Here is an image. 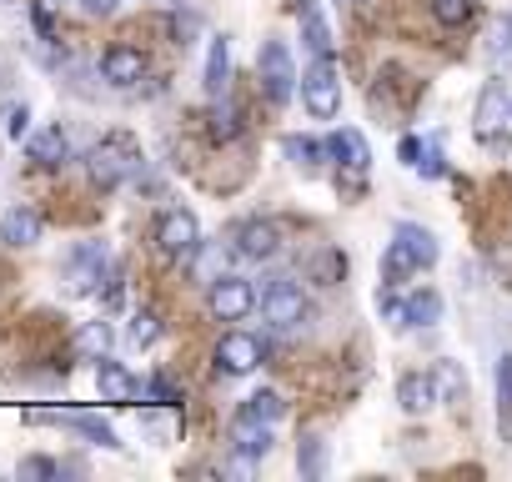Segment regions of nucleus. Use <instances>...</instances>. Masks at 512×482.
Returning a JSON list of instances; mask_svg holds the SVG:
<instances>
[{"instance_id": "f8f14e48", "label": "nucleus", "mask_w": 512, "mask_h": 482, "mask_svg": "<svg viewBox=\"0 0 512 482\" xmlns=\"http://www.w3.org/2000/svg\"><path fill=\"white\" fill-rule=\"evenodd\" d=\"M46 236V216L36 211V206H11V211H0V241H6V247H36V241Z\"/></svg>"}, {"instance_id": "412c9836", "label": "nucleus", "mask_w": 512, "mask_h": 482, "mask_svg": "<svg viewBox=\"0 0 512 482\" xmlns=\"http://www.w3.org/2000/svg\"><path fill=\"white\" fill-rule=\"evenodd\" d=\"M297 21H302V46H307L312 56H332V31H327V21H322V6H317V0H302V6H297Z\"/></svg>"}, {"instance_id": "ea45409f", "label": "nucleus", "mask_w": 512, "mask_h": 482, "mask_svg": "<svg viewBox=\"0 0 512 482\" xmlns=\"http://www.w3.org/2000/svg\"><path fill=\"white\" fill-rule=\"evenodd\" d=\"M191 31H196V16H176V21H171V36H176V46H191Z\"/></svg>"}, {"instance_id": "2f4dec72", "label": "nucleus", "mask_w": 512, "mask_h": 482, "mask_svg": "<svg viewBox=\"0 0 512 482\" xmlns=\"http://www.w3.org/2000/svg\"><path fill=\"white\" fill-rule=\"evenodd\" d=\"M407 272H417V262L407 257V247L392 236V241H387V252H382V277H387V287H392V282H402Z\"/></svg>"}, {"instance_id": "9b49d317", "label": "nucleus", "mask_w": 512, "mask_h": 482, "mask_svg": "<svg viewBox=\"0 0 512 482\" xmlns=\"http://www.w3.org/2000/svg\"><path fill=\"white\" fill-rule=\"evenodd\" d=\"M236 252H241L246 262H272V257L282 252V226L267 221V216L241 221V226H236Z\"/></svg>"}, {"instance_id": "cd10ccee", "label": "nucleus", "mask_w": 512, "mask_h": 482, "mask_svg": "<svg viewBox=\"0 0 512 482\" xmlns=\"http://www.w3.org/2000/svg\"><path fill=\"white\" fill-rule=\"evenodd\" d=\"M432 377H437V392H442L447 407H462V402H467V372H462L457 362H437Z\"/></svg>"}, {"instance_id": "a878e982", "label": "nucleus", "mask_w": 512, "mask_h": 482, "mask_svg": "<svg viewBox=\"0 0 512 482\" xmlns=\"http://www.w3.org/2000/svg\"><path fill=\"white\" fill-rule=\"evenodd\" d=\"M282 151H287L302 171H317V166L332 156V146H327V141H317V136H287V141H282Z\"/></svg>"}, {"instance_id": "c85d7f7f", "label": "nucleus", "mask_w": 512, "mask_h": 482, "mask_svg": "<svg viewBox=\"0 0 512 482\" xmlns=\"http://www.w3.org/2000/svg\"><path fill=\"white\" fill-rule=\"evenodd\" d=\"M307 272H312V282H322V287H337V282L347 277V257H342L337 247H322V252L312 257V267H307Z\"/></svg>"}, {"instance_id": "473e14b6", "label": "nucleus", "mask_w": 512, "mask_h": 482, "mask_svg": "<svg viewBox=\"0 0 512 482\" xmlns=\"http://www.w3.org/2000/svg\"><path fill=\"white\" fill-rule=\"evenodd\" d=\"M297 467H302V477H322V472H327V442H322V437H302Z\"/></svg>"}, {"instance_id": "f257e3e1", "label": "nucleus", "mask_w": 512, "mask_h": 482, "mask_svg": "<svg viewBox=\"0 0 512 482\" xmlns=\"http://www.w3.org/2000/svg\"><path fill=\"white\" fill-rule=\"evenodd\" d=\"M86 166H91V181H96L101 191H111V186H121V181H131V176L141 171V151H136V141H131L126 131H111V136H101V146L86 156Z\"/></svg>"}, {"instance_id": "ddd939ff", "label": "nucleus", "mask_w": 512, "mask_h": 482, "mask_svg": "<svg viewBox=\"0 0 512 482\" xmlns=\"http://www.w3.org/2000/svg\"><path fill=\"white\" fill-rule=\"evenodd\" d=\"M141 76H146V56H141L136 46H106V51H101V81H106V86L126 91V86H136Z\"/></svg>"}, {"instance_id": "6e6552de", "label": "nucleus", "mask_w": 512, "mask_h": 482, "mask_svg": "<svg viewBox=\"0 0 512 482\" xmlns=\"http://www.w3.org/2000/svg\"><path fill=\"white\" fill-rule=\"evenodd\" d=\"M256 287L246 282V277H216L211 282V317L216 322H246L251 312H256Z\"/></svg>"}, {"instance_id": "a211bd4d", "label": "nucleus", "mask_w": 512, "mask_h": 482, "mask_svg": "<svg viewBox=\"0 0 512 482\" xmlns=\"http://www.w3.org/2000/svg\"><path fill=\"white\" fill-rule=\"evenodd\" d=\"M327 146H332V156L352 171V176H367V166H372V151H367V141H362V131H352V126H337L332 136H327Z\"/></svg>"}, {"instance_id": "a18cd8bd", "label": "nucleus", "mask_w": 512, "mask_h": 482, "mask_svg": "<svg viewBox=\"0 0 512 482\" xmlns=\"http://www.w3.org/2000/svg\"><path fill=\"white\" fill-rule=\"evenodd\" d=\"M51 6H61V0H51Z\"/></svg>"}, {"instance_id": "7c9ffc66", "label": "nucleus", "mask_w": 512, "mask_h": 482, "mask_svg": "<svg viewBox=\"0 0 512 482\" xmlns=\"http://www.w3.org/2000/svg\"><path fill=\"white\" fill-rule=\"evenodd\" d=\"M126 337H131V347H141V352H146V347H156V342H161V317H156L151 307H141V312L131 317Z\"/></svg>"}, {"instance_id": "aec40b11", "label": "nucleus", "mask_w": 512, "mask_h": 482, "mask_svg": "<svg viewBox=\"0 0 512 482\" xmlns=\"http://www.w3.org/2000/svg\"><path fill=\"white\" fill-rule=\"evenodd\" d=\"M201 86H206V96H211V101H216V96H226V86H231V41H226V36H216V41H211Z\"/></svg>"}, {"instance_id": "393cba45", "label": "nucleus", "mask_w": 512, "mask_h": 482, "mask_svg": "<svg viewBox=\"0 0 512 482\" xmlns=\"http://www.w3.org/2000/svg\"><path fill=\"white\" fill-rule=\"evenodd\" d=\"M236 412H241V417H256V422H282V417H287V402H282V392L262 387V392H251Z\"/></svg>"}, {"instance_id": "1a4fd4ad", "label": "nucleus", "mask_w": 512, "mask_h": 482, "mask_svg": "<svg viewBox=\"0 0 512 482\" xmlns=\"http://www.w3.org/2000/svg\"><path fill=\"white\" fill-rule=\"evenodd\" d=\"M31 422H61V427L81 432L91 447H106V452H121V447H126V442L116 437V427H111L106 417H96V412H46V407H36Z\"/></svg>"}, {"instance_id": "6ab92c4d", "label": "nucleus", "mask_w": 512, "mask_h": 482, "mask_svg": "<svg viewBox=\"0 0 512 482\" xmlns=\"http://www.w3.org/2000/svg\"><path fill=\"white\" fill-rule=\"evenodd\" d=\"M392 236H397L402 247H407V257L417 262V272H422V267H432V262L442 257V247H437V236H432L427 226H417V221H397V226H392Z\"/></svg>"}, {"instance_id": "c03bdc74", "label": "nucleus", "mask_w": 512, "mask_h": 482, "mask_svg": "<svg viewBox=\"0 0 512 482\" xmlns=\"http://www.w3.org/2000/svg\"><path fill=\"white\" fill-rule=\"evenodd\" d=\"M11 6H21V0H11Z\"/></svg>"}, {"instance_id": "f3484780", "label": "nucleus", "mask_w": 512, "mask_h": 482, "mask_svg": "<svg viewBox=\"0 0 512 482\" xmlns=\"http://www.w3.org/2000/svg\"><path fill=\"white\" fill-rule=\"evenodd\" d=\"M26 156H31L36 166H46V171H61V166L71 161V136H66L61 126H46V131H36V136L26 141Z\"/></svg>"}, {"instance_id": "58836bf2", "label": "nucleus", "mask_w": 512, "mask_h": 482, "mask_svg": "<svg viewBox=\"0 0 512 482\" xmlns=\"http://www.w3.org/2000/svg\"><path fill=\"white\" fill-rule=\"evenodd\" d=\"M81 11H86L91 21H106V16L121 11V0H81Z\"/></svg>"}, {"instance_id": "7ed1b4c3", "label": "nucleus", "mask_w": 512, "mask_h": 482, "mask_svg": "<svg viewBox=\"0 0 512 482\" xmlns=\"http://www.w3.org/2000/svg\"><path fill=\"white\" fill-rule=\"evenodd\" d=\"M156 247H161V257H171V262H191V257L201 252V221H196L186 206L161 211V216H156Z\"/></svg>"}, {"instance_id": "0eeeda50", "label": "nucleus", "mask_w": 512, "mask_h": 482, "mask_svg": "<svg viewBox=\"0 0 512 482\" xmlns=\"http://www.w3.org/2000/svg\"><path fill=\"white\" fill-rule=\"evenodd\" d=\"M502 121H512V96L502 91V81H487L482 96H477V121H472L487 151H507V131H502Z\"/></svg>"}, {"instance_id": "c9c22d12", "label": "nucleus", "mask_w": 512, "mask_h": 482, "mask_svg": "<svg viewBox=\"0 0 512 482\" xmlns=\"http://www.w3.org/2000/svg\"><path fill=\"white\" fill-rule=\"evenodd\" d=\"M417 171H422L427 181L447 176V156H442V146H437V141H427V146H422V161H417Z\"/></svg>"}, {"instance_id": "37998d69", "label": "nucleus", "mask_w": 512, "mask_h": 482, "mask_svg": "<svg viewBox=\"0 0 512 482\" xmlns=\"http://www.w3.org/2000/svg\"><path fill=\"white\" fill-rule=\"evenodd\" d=\"M337 6H352V0H337Z\"/></svg>"}, {"instance_id": "39448f33", "label": "nucleus", "mask_w": 512, "mask_h": 482, "mask_svg": "<svg viewBox=\"0 0 512 482\" xmlns=\"http://www.w3.org/2000/svg\"><path fill=\"white\" fill-rule=\"evenodd\" d=\"M111 277V252H106V241H81V247L66 257V287L76 297H91L101 292Z\"/></svg>"}, {"instance_id": "dca6fc26", "label": "nucleus", "mask_w": 512, "mask_h": 482, "mask_svg": "<svg viewBox=\"0 0 512 482\" xmlns=\"http://www.w3.org/2000/svg\"><path fill=\"white\" fill-rule=\"evenodd\" d=\"M397 402H402V412H407V417H422V412H432V407L442 402V392H437V377H432V372H407V377L397 382Z\"/></svg>"}, {"instance_id": "c756f323", "label": "nucleus", "mask_w": 512, "mask_h": 482, "mask_svg": "<svg viewBox=\"0 0 512 482\" xmlns=\"http://www.w3.org/2000/svg\"><path fill=\"white\" fill-rule=\"evenodd\" d=\"M111 352V322H86L81 332H76V357H106Z\"/></svg>"}, {"instance_id": "9d476101", "label": "nucleus", "mask_w": 512, "mask_h": 482, "mask_svg": "<svg viewBox=\"0 0 512 482\" xmlns=\"http://www.w3.org/2000/svg\"><path fill=\"white\" fill-rule=\"evenodd\" d=\"M262 367V342H256L251 332H226L216 342V372L221 377H246Z\"/></svg>"}, {"instance_id": "bb28decb", "label": "nucleus", "mask_w": 512, "mask_h": 482, "mask_svg": "<svg viewBox=\"0 0 512 482\" xmlns=\"http://www.w3.org/2000/svg\"><path fill=\"white\" fill-rule=\"evenodd\" d=\"M487 61L492 71H512V16H497L487 31Z\"/></svg>"}, {"instance_id": "f03ea898", "label": "nucleus", "mask_w": 512, "mask_h": 482, "mask_svg": "<svg viewBox=\"0 0 512 482\" xmlns=\"http://www.w3.org/2000/svg\"><path fill=\"white\" fill-rule=\"evenodd\" d=\"M302 106L312 121H337L342 111V71L332 56H312V66L302 71Z\"/></svg>"}, {"instance_id": "423d86ee", "label": "nucleus", "mask_w": 512, "mask_h": 482, "mask_svg": "<svg viewBox=\"0 0 512 482\" xmlns=\"http://www.w3.org/2000/svg\"><path fill=\"white\" fill-rule=\"evenodd\" d=\"M262 317H267L277 332H297V327H307L312 307H307V297H302V287H297V282L277 277V282H267V287H262Z\"/></svg>"}, {"instance_id": "5701e85b", "label": "nucleus", "mask_w": 512, "mask_h": 482, "mask_svg": "<svg viewBox=\"0 0 512 482\" xmlns=\"http://www.w3.org/2000/svg\"><path fill=\"white\" fill-rule=\"evenodd\" d=\"M206 136H211L216 146H231V141L241 136V116H236V106H231L226 96H216V101H211V116H206Z\"/></svg>"}, {"instance_id": "f704fd0d", "label": "nucleus", "mask_w": 512, "mask_h": 482, "mask_svg": "<svg viewBox=\"0 0 512 482\" xmlns=\"http://www.w3.org/2000/svg\"><path fill=\"white\" fill-rule=\"evenodd\" d=\"M432 16L442 26H467L472 21V0H432Z\"/></svg>"}, {"instance_id": "79ce46f5", "label": "nucleus", "mask_w": 512, "mask_h": 482, "mask_svg": "<svg viewBox=\"0 0 512 482\" xmlns=\"http://www.w3.org/2000/svg\"><path fill=\"white\" fill-rule=\"evenodd\" d=\"M31 21H36V36H41V41H56V31H51V16H46V6H36V11H31Z\"/></svg>"}, {"instance_id": "4c0bfd02", "label": "nucleus", "mask_w": 512, "mask_h": 482, "mask_svg": "<svg viewBox=\"0 0 512 482\" xmlns=\"http://www.w3.org/2000/svg\"><path fill=\"white\" fill-rule=\"evenodd\" d=\"M422 146H427V141H417V136H402V141H397V156H402V166H412V171H417V161H422Z\"/></svg>"}, {"instance_id": "2eb2a0df", "label": "nucleus", "mask_w": 512, "mask_h": 482, "mask_svg": "<svg viewBox=\"0 0 512 482\" xmlns=\"http://www.w3.org/2000/svg\"><path fill=\"white\" fill-rule=\"evenodd\" d=\"M96 387H101V402H116V407L141 397V382L121 362H111V357H96Z\"/></svg>"}, {"instance_id": "a19ab883", "label": "nucleus", "mask_w": 512, "mask_h": 482, "mask_svg": "<svg viewBox=\"0 0 512 482\" xmlns=\"http://www.w3.org/2000/svg\"><path fill=\"white\" fill-rule=\"evenodd\" d=\"M6 131H11V141H21V136L31 131V111H26V106H16V111H11V126H6Z\"/></svg>"}, {"instance_id": "e433bc0d", "label": "nucleus", "mask_w": 512, "mask_h": 482, "mask_svg": "<svg viewBox=\"0 0 512 482\" xmlns=\"http://www.w3.org/2000/svg\"><path fill=\"white\" fill-rule=\"evenodd\" d=\"M16 472H21V477H61V467H56L51 457H26Z\"/></svg>"}, {"instance_id": "4be33fe9", "label": "nucleus", "mask_w": 512, "mask_h": 482, "mask_svg": "<svg viewBox=\"0 0 512 482\" xmlns=\"http://www.w3.org/2000/svg\"><path fill=\"white\" fill-rule=\"evenodd\" d=\"M437 322H442V297L432 287L402 297V327H437Z\"/></svg>"}, {"instance_id": "72a5a7b5", "label": "nucleus", "mask_w": 512, "mask_h": 482, "mask_svg": "<svg viewBox=\"0 0 512 482\" xmlns=\"http://www.w3.org/2000/svg\"><path fill=\"white\" fill-rule=\"evenodd\" d=\"M141 402H156V407H171V412H176V407H181V392L171 387L166 372H156L151 382H141Z\"/></svg>"}, {"instance_id": "b1692460", "label": "nucleus", "mask_w": 512, "mask_h": 482, "mask_svg": "<svg viewBox=\"0 0 512 482\" xmlns=\"http://www.w3.org/2000/svg\"><path fill=\"white\" fill-rule=\"evenodd\" d=\"M497 437L512 442V357H497Z\"/></svg>"}, {"instance_id": "4468645a", "label": "nucleus", "mask_w": 512, "mask_h": 482, "mask_svg": "<svg viewBox=\"0 0 512 482\" xmlns=\"http://www.w3.org/2000/svg\"><path fill=\"white\" fill-rule=\"evenodd\" d=\"M231 447H236V457H246V462H262L267 452H272V422H256V417H231Z\"/></svg>"}, {"instance_id": "20e7f679", "label": "nucleus", "mask_w": 512, "mask_h": 482, "mask_svg": "<svg viewBox=\"0 0 512 482\" xmlns=\"http://www.w3.org/2000/svg\"><path fill=\"white\" fill-rule=\"evenodd\" d=\"M256 76H262V91H267V101L272 106H287L292 96H297V61H292V51H287V41H267L262 46V56H256Z\"/></svg>"}]
</instances>
